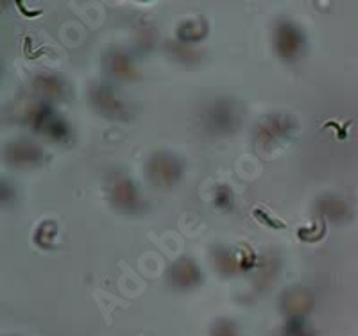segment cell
Listing matches in <instances>:
<instances>
[{"instance_id":"4","label":"cell","mask_w":358,"mask_h":336,"mask_svg":"<svg viewBox=\"0 0 358 336\" xmlns=\"http://www.w3.org/2000/svg\"><path fill=\"white\" fill-rule=\"evenodd\" d=\"M90 102L101 115L113 120H127L131 117L129 105L117 97L115 89L108 85H95L90 89Z\"/></svg>"},{"instance_id":"19","label":"cell","mask_w":358,"mask_h":336,"mask_svg":"<svg viewBox=\"0 0 358 336\" xmlns=\"http://www.w3.org/2000/svg\"><path fill=\"white\" fill-rule=\"evenodd\" d=\"M255 217H257L262 224H267L268 227H274V229H285L287 227L285 222H281V220H273L267 211L264 210H255Z\"/></svg>"},{"instance_id":"10","label":"cell","mask_w":358,"mask_h":336,"mask_svg":"<svg viewBox=\"0 0 358 336\" xmlns=\"http://www.w3.org/2000/svg\"><path fill=\"white\" fill-rule=\"evenodd\" d=\"M43 152L40 145L29 142V140H18V142L9 143L6 149V159L13 166H33L41 161Z\"/></svg>"},{"instance_id":"12","label":"cell","mask_w":358,"mask_h":336,"mask_svg":"<svg viewBox=\"0 0 358 336\" xmlns=\"http://www.w3.org/2000/svg\"><path fill=\"white\" fill-rule=\"evenodd\" d=\"M34 92L38 95L45 98V101H56V98H62L65 94V85L59 78L56 75H47V73H41L34 79Z\"/></svg>"},{"instance_id":"14","label":"cell","mask_w":358,"mask_h":336,"mask_svg":"<svg viewBox=\"0 0 358 336\" xmlns=\"http://www.w3.org/2000/svg\"><path fill=\"white\" fill-rule=\"evenodd\" d=\"M208 25L204 20H188L183 22L178 29V36L183 43H194L206 36Z\"/></svg>"},{"instance_id":"6","label":"cell","mask_w":358,"mask_h":336,"mask_svg":"<svg viewBox=\"0 0 358 336\" xmlns=\"http://www.w3.org/2000/svg\"><path fill=\"white\" fill-rule=\"evenodd\" d=\"M29 122L33 124L34 129L47 134L54 142H65L69 138L70 129L66 126V122L62 117H57L47 104L36 105V110L31 113Z\"/></svg>"},{"instance_id":"3","label":"cell","mask_w":358,"mask_h":336,"mask_svg":"<svg viewBox=\"0 0 358 336\" xmlns=\"http://www.w3.org/2000/svg\"><path fill=\"white\" fill-rule=\"evenodd\" d=\"M274 49L281 59L296 61L305 49V34L292 22H278L274 29Z\"/></svg>"},{"instance_id":"13","label":"cell","mask_w":358,"mask_h":336,"mask_svg":"<svg viewBox=\"0 0 358 336\" xmlns=\"http://www.w3.org/2000/svg\"><path fill=\"white\" fill-rule=\"evenodd\" d=\"M317 211L322 217L330 220H344L350 217L348 204L338 197H334V195H324L322 198H319Z\"/></svg>"},{"instance_id":"1","label":"cell","mask_w":358,"mask_h":336,"mask_svg":"<svg viewBox=\"0 0 358 336\" xmlns=\"http://www.w3.org/2000/svg\"><path fill=\"white\" fill-rule=\"evenodd\" d=\"M145 174L152 187L159 188V190H169L181 179L183 165L176 156L169 154V152H156L147 161Z\"/></svg>"},{"instance_id":"5","label":"cell","mask_w":358,"mask_h":336,"mask_svg":"<svg viewBox=\"0 0 358 336\" xmlns=\"http://www.w3.org/2000/svg\"><path fill=\"white\" fill-rule=\"evenodd\" d=\"M294 131V122L285 115H268L260 120L257 127V143L262 149H274L278 143Z\"/></svg>"},{"instance_id":"11","label":"cell","mask_w":358,"mask_h":336,"mask_svg":"<svg viewBox=\"0 0 358 336\" xmlns=\"http://www.w3.org/2000/svg\"><path fill=\"white\" fill-rule=\"evenodd\" d=\"M106 70L111 73V78L120 79V81H133L138 75L133 59L124 50L118 49H113L108 52Z\"/></svg>"},{"instance_id":"17","label":"cell","mask_w":358,"mask_h":336,"mask_svg":"<svg viewBox=\"0 0 358 336\" xmlns=\"http://www.w3.org/2000/svg\"><path fill=\"white\" fill-rule=\"evenodd\" d=\"M299 238L305 240V242H317L324 236V222H315V226L312 229H306V227H301L297 231Z\"/></svg>"},{"instance_id":"15","label":"cell","mask_w":358,"mask_h":336,"mask_svg":"<svg viewBox=\"0 0 358 336\" xmlns=\"http://www.w3.org/2000/svg\"><path fill=\"white\" fill-rule=\"evenodd\" d=\"M283 336H313V331L305 319H290L283 329Z\"/></svg>"},{"instance_id":"16","label":"cell","mask_w":358,"mask_h":336,"mask_svg":"<svg viewBox=\"0 0 358 336\" xmlns=\"http://www.w3.org/2000/svg\"><path fill=\"white\" fill-rule=\"evenodd\" d=\"M213 203H215V206L222 211L231 210L233 207V191L229 190L226 184H222V187H217L215 193H213Z\"/></svg>"},{"instance_id":"9","label":"cell","mask_w":358,"mask_h":336,"mask_svg":"<svg viewBox=\"0 0 358 336\" xmlns=\"http://www.w3.org/2000/svg\"><path fill=\"white\" fill-rule=\"evenodd\" d=\"M313 308V295L306 288H289L281 297V309L290 319H305Z\"/></svg>"},{"instance_id":"8","label":"cell","mask_w":358,"mask_h":336,"mask_svg":"<svg viewBox=\"0 0 358 336\" xmlns=\"http://www.w3.org/2000/svg\"><path fill=\"white\" fill-rule=\"evenodd\" d=\"M169 281L176 290H194L201 283V270L190 258H179L169 270Z\"/></svg>"},{"instance_id":"2","label":"cell","mask_w":358,"mask_h":336,"mask_svg":"<svg viewBox=\"0 0 358 336\" xmlns=\"http://www.w3.org/2000/svg\"><path fill=\"white\" fill-rule=\"evenodd\" d=\"M108 197L118 211L127 213V215L138 213L140 206H142L138 188L122 172L111 175L108 181Z\"/></svg>"},{"instance_id":"18","label":"cell","mask_w":358,"mask_h":336,"mask_svg":"<svg viewBox=\"0 0 358 336\" xmlns=\"http://www.w3.org/2000/svg\"><path fill=\"white\" fill-rule=\"evenodd\" d=\"M212 336H238V333H236V328L233 322H229V320H220V322L215 324V328H213Z\"/></svg>"},{"instance_id":"7","label":"cell","mask_w":358,"mask_h":336,"mask_svg":"<svg viewBox=\"0 0 358 336\" xmlns=\"http://www.w3.org/2000/svg\"><path fill=\"white\" fill-rule=\"evenodd\" d=\"M204 122L210 131L217 134H229L238 127L241 115L236 111L235 104L228 101H219L204 115Z\"/></svg>"}]
</instances>
